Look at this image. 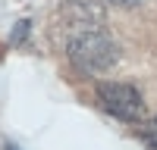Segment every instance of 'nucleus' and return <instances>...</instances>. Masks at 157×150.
I'll list each match as a JSON object with an SVG mask.
<instances>
[{"mask_svg": "<svg viewBox=\"0 0 157 150\" xmlns=\"http://www.w3.org/2000/svg\"><path fill=\"white\" fill-rule=\"evenodd\" d=\"M141 141H145L151 150H157V116L145 125V128H141Z\"/></svg>", "mask_w": 157, "mask_h": 150, "instance_id": "nucleus-3", "label": "nucleus"}, {"mask_svg": "<svg viewBox=\"0 0 157 150\" xmlns=\"http://www.w3.org/2000/svg\"><path fill=\"white\" fill-rule=\"evenodd\" d=\"M107 3H113V6H138L141 0H107Z\"/></svg>", "mask_w": 157, "mask_h": 150, "instance_id": "nucleus-5", "label": "nucleus"}, {"mask_svg": "<svg viewBox=\"0 0 157 150\" xmlns=\"http://www.w3.org/2000/svg\"><path fill=\"white\" fill-rule=\"evenodd\" d=\"M29 28H32V25H29V19H19V22H16V28H13V34H10V44H13V47H16V44H22L25 38H29Z\"/></svg>", "mask_w": 157, "mask_h": 150, "instance_id": "nucleus-4", "label": "nucleus"}, {"mask_svg": "<svg viewBox=\"0 0 157 150\" xmlns=\"http://www.w3.org/2000/svg\"><path fill=\"white\" fill-rule=\"evenodd\" d=\"M0 144H3V150H19V147L13 144V141H0Z\"/></svg>", "mask_w": 157, "mask_h": 150, "instance_id": "nucleus-6", "label": "nucleus"}, {"mask_svg": "<svg viewBox=\"0 0 157 150\" xmlns=\"http://www.w3.org/2000/svg\"><path fill=\"white\" fill-rule=\"evenodd\" d=\"M98 100L101 106L110 112V116L123 119V122H132L141 116V94L135 91L132 84H123V81H101L98 84Z\"/></svg>", "mask_w": 157, "mask_h": 150, "instance_id": "nucleus-2", "label": "nucleus"}, {"mask_svg": "<svg viewBox=\"0 0 157 150\" xmlns=\"http://www.w3.org/2000/svg\"><path fill=\"white\" fill-rule=\"evenodd\" d=\"M66 56L69 62L85 72V75H98V72H107L116 56H120V50H116V41L107 34V31H85V34H75L66 41Z\"/></svg>", "mask_w": 157, "mask_h": 150, "instance_id": "nucleus-1", "label": "nucleus"}]
</instances>
